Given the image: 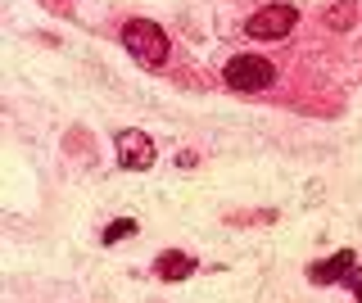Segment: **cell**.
Listing matches in <instances>:
<instances>
[{
  "label": "cell",
  "mask_w": 362,
  "mask_h": 303,
  "mask_svg": "<svg viewBox=\"0 0 362 303\" xmlns=\"http://www.w3.org/2000/svg\"><path fill=\"white\" fill-rule=\"evenodd\" d=\"M122 50L132 54L136 64H145V69H163L168 64V32L154 23V18H127L122 23Z\"/></svg>",
  "instance_id": "1"
},
{
  "label": "cell",
  "mask_w": 362,
  "mask_h": 303,
  "mask_svg": "<svg viewBox=\"0 0 362 303\" xmlns=\"http://www.w3.org/2000/svg\"><path fill=\"white\" fill-rule=\"evenodd\" d=\"M222 82L235 95H258L276 82V69H272V59H263V54H231L226 69H222Z\"/></svg>",
  "instance_id": "2"
},
{
  "label": "cell",
  "mask_w": 362,
  "mask_h": 303,
  "mask_svg": "<svg viewBox=\"0 0 362 303\" xmlns=\"http://www.w3.org/2000/svg\"><path fill=\"white\" fill-rule=\"evenodd\" d=\"M294 23H299V9H294V5H263L245 23V32L254 41H281V37H290V32H294Z\"/></svg>",
  "instance_id": "3"
},
{
  "label": "cell",
  "mask_w": 362,
  "mask_h": 303,
  "mask_svg": "<svg viewBox=\"0 0 362 303\" xmlns=\"http://www.w3.org/2000/svg\"><path fill=\"white\" fill-rule=\"evenodd\" d=\"M113 145H118V163L127 167V172H145V167H154V141L145 136V131L122 127L118 136H113Z\"/></svg>",
  "instance_id": "4"
},
{
  "label": "cell",
  "mask_w": 362,
  "mask_h": 303,
  "mask_svg": "<svg viewBox=\"0 0 362 303\" xmlns=\"http://www.w3.org/2000/svg\"><path fill=\"white\" fill-rule=\"evenodd\" d=\"M358 272V254L354 249H339L331 258H322V263H313L308 267V280L313 285H339V280H354Z\"/></svg>",
  "instance_id": "5"
},
{
  "label": "cell",
  "mask_w": 362,
  "mask_h": 303,
  "mask_svg": "<svg viewBox=\"0 0 362 303\" xmlns=\"http://www.w3.org/2000/svg\"><path fill=\"white\" fill-rule=\"evenodd\" d=\"M190 272H195V258L181 254V249H163L154 258V276L158 280H186Z\"/></svg>",
  "instance_id": "6"
},
{
  "label": "cell",
  "mask_w": 362,
  "mask_h": 303,
  "mask_svg": "<svg viewBox=\"0 0 362 303\" xmlns=\"http://www.w3.org/2000/svg\"><path fill=\"white\" fill-rule=\"evenodd\" d=\"M354 14H358V0H331V5H326V23H331L335 32L354 28Z\"/></svg>",
  "instance_id": "7"
},
{
  "label": "cell",
  "mask_w": 362,
  "mask_h": 303,
  "mask_svg": "<svg viewBox=\"0 0 362 303\" xmlns=\"http://www.w3.org/2000/svg\"><path fill=\"white\" fill-rule=\"evenodd\" d=\"M127 235H136V222L132 218H118V222H109V227H105V244H122Z\"/></svg>",
  "instance_id": "8"
},
{
  "label": "cell",
  "mask_w": 362,
  "mask_h": 303,
  "mask_svg": "<svg viewBox=\"0 0 362 303\" xmlns=\"http://www.w3.org/2000/svg\"><path fill=\"white\" fill-rule=\"evenodd\" d=\"M177 167H195V150H181L177 154Z\"/></svg>",
  "instance_id": "9"
},
{
  "label": "cell",
  "mask_w": 362,
  "mask_h": 303,
  "mask_svg": "<svg viewBox=\"0 0 362 303\" xmlns=\"http://www.w3.org/2000/svg\"><path fill=\"white\" fill-rule=\"evenodd\" d=\"M349 285H354V299L362 303V272H354V280H349Z\"/></svg>",
  "instance_id": "10"
}]
</instances>
